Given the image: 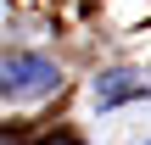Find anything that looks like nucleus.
I'll return each instance as SVG.
<instances>
[{"instance_id":"obj_1","label":"nucleus","mask_w":151,"mask_h":145,"mask_svg":"<svg viewBox=\"0 0 151 145\" xmlns=\"http://www.w3.org/2000/svg\"><path fill=\"white\" fill-rule=\"evenodd\" d=\"M62 89V67L39 50H17L6 67H0V101L11 106H28V101H45Z\"/></svg>"},{"instance_id":"obj_2","label":"nucleus","mask_w":151,"mask_h":145,"mask_svg":"<svg viewBox=\"0 0 151 145\" xmlns=\"http://www.w3.org/2000/svg\"><path fill=\"white\" fill-rule=\"evenodd\" d=\"M90 95H95V106L106 112V106H123V101L151 95V78H146V73H134V67H112V73H101V78L90 84Z\"/></svg>"}]
</instances>
